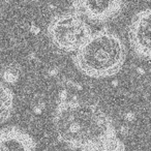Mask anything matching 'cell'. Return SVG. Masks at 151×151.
I'll return each instance as SVG.
<instances>
[{"instance_id":"6da1fadb","label":"cell","mask_w":151,"mask_h":151,"mask_svg":"<svg viewBox=\"0 0 151 151\" xmlns=\"http://www.w3.org/2000/svg\"><path fill=\"white\" fill-rule=\"evenodd\" d=\"M53 123L58 139L79 151H125L111 117L95 104L63 95L57 103Z\"/></svg>"},{"instance_id":"7a4b0ae2","label":"cell","mask_w":151,"mask_h":151,"mask_svg":"<svg viewBox=\"0 0 151 151\" xmlns=\"http://www.w3.org/2000/svg\"><path fill=\"white\" fill-rule=\"evenodd\" d=\"M125 57V47L120 36L101 29L92 32L89 40L73 54V61L85 76L103 79L119 73Z\"/></svg>"},{"instance_id":"3957f363","label":"cell","mask_w":151,"mask_h":151,"mask_svg":"<svg viewBox=\"0 0 151 151\" xmlns=\"http://www.w3.org/2000/svg\"><path fill=\"white\" fill-rule=\"evenodd\" d=\"M91 34L92 30L89 24L84 18L73 12L54 16L48 26V35L51 42L64 52H78Z\"/></svg>"},{"instance_id":"277c9868","label":"cell","mask_w":151,"mask_h":151,"mask_svg":"<svg viewBox=\"0 0 151 151\" xmlns=\"http://www.w3.org/2000/svg\"><path fill=\"white\" fill-rule=\"evenodd\" d=\"M128 40L137 56L151 59V9L134 15L128 27Z\"/></svg>"},{"instance_id":"5b68a950","label":"cell","mask_w":151,"mask_h":151,"mask_svg":"<svg viewBox=\"0 0 151 151\" xmlns=\"http://www.w3.org/2000/svg\"><path fill=\"white\" fill-rule=\"evenodd\" d=\"M123 2L119 0H79L73 1L71 9L81 17L93 22H107L121 13Z\"/></svg>"},{"instance_id":"8992f818","label":"cell","mask_w":151,"mask_h":151,"mask_svg":"<svg viewBox=\"0 0 151 151\" xmlns=\"http://www.w3.org/2000/svg\"><path fill=\"white\" fill-rule=\"evenodd\" d=\"M0 151H35V143L18 127H7L0 132Z\"/></svg>"},{"instance_id":"52a82bcc","label":"cell","mask_w":151,"mask_h":151,"mask_svg":"<svg viewBox=\"0 0 151 151\" xmlns=\"http://www.w3.org/2000/svg\"><path fill=\"white\" fill-rule=\"evenodd\" d=\"M14 95L11 89L0 83V124L5 122L12 115Z\"/></svg>"}]
</instances>
